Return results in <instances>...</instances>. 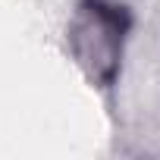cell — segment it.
I'll return each instance as SVG.
<instances>
[{
	"mask_svg": "<svg viewBox=\"0 0 160 160\" xmlns=\"http://www.w3.org/2000/svg\"><path fill=\"white\" fill-rule=\"evenodd\" d=\"M132 25V13L116 0H78L72 10L66 25V50L98 91L113 94L122 82Z\"/></svg>",
	"mask_w": 160,
	"mask_h": 160,
	"instance_id": "cell-1",
	"label": "cell"
}]
</instances>
